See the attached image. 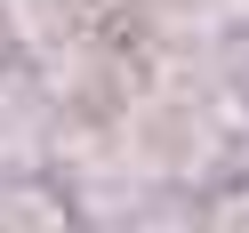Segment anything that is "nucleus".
<instances>
[{
	"label": "nucleus",
	"mask_w": 249,
	"mask_h": 233,
	"mask_svg": "<svg viewBox=\"0 0 249 233\" xmlns=\"http://www.w3.org/2000/svg\"><path fill=\"white\" fill-rule=\"evenodd\" d=\"M0 233H65L49 193H24V185H0Z\"/></svg>",
	"instance_id": "1"
}]
</instances>
